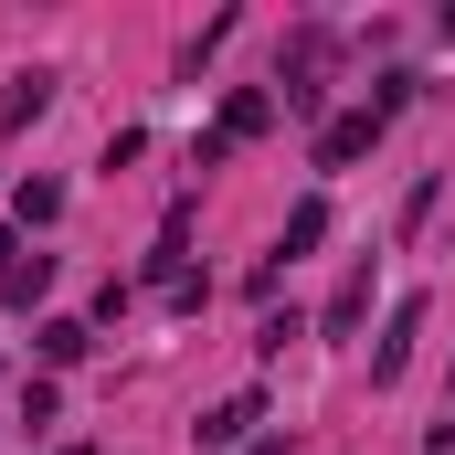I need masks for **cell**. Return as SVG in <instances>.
Returning <instances> with one entry per match:
<instances>
[{
  "mask_svg": "<svg viewBox=\"0 0 455 455\" xmlns=\"http://www.w3.org/2000/svg\"><path fill=\"white\" fill-rule=\"evenodd\" d=\"M254 424H265V392H233V403H212V413L191 424V445H202V455H243Z\"/></svg>",
  "mask_w": 455,
  "mask_h": 455,
  "instance_id": "1",
  "label": "cell"
},
{
  "mask_svg": "<svg viewBox=\"0 0 455 455\" xmlns=\"http://www.w3.org/2000/svg\"><path fill=\"white\" fill-rule=\"evenodd\" d=\"M413 339H424V297L392 307V329H381V349H371V381H403V371H413Z\"/></svg>",
  "mask_w": 455,
  "mask_h": 455,
  "instance_id": "2",
  "label": "cell"
},
{
  "mask_svg": "<svg viewBox=\"0 0 455 455\" xmlns=\"http://www.w3.org/2000/svg\"><path fill=\"white\" fill-rule=\"evenodd\" d=\"M265 127H275V85H233V96H223V148L265 138Z\"/></svg>",
  "mask_w": 455,
  "mask_h": 455,
  "instance_id": "3",
  "label": "cell"
},
{
  "mask_svg": "<svg viewBox=\"0 0 455 455\" xmlns=\"http://www.w3.org/2000/svg\"><path fill=\"white\" fill-rule=\"evenodd\" d=\"M371 138H381V116H371V107H360V116H329V127H318V170H349Z\"/></svg>",
  "mask_w": 455,
  "mask_h": 455,
  "instance_id": "4",
  "label": "cell"
},
{
  "mask_svg": "<svg viewBox=\"0 0 455 455\" xmlns=\"http://www.w3.org/2000/svg\"><path fill=\"white\" fill-rule=\"evenodd\" d=\"M32 349H43V371H75V360L96 349V318H43V329H32Z\"/></svg>",
  "mask_w": 455,
  "mask_h": 455,
  "instance_id": "5",
  "label": "cell"
},
{
  "mask_svg": "<svg viewBox=\"0 0 455 455\" xmlns=\"http://www.w3.org/2000/svg\"><path fill=\"white\" fill-rule=\"evenodd\" d=\"M318 243H329V202L307 191V202L286 212V233H275V265H297V254H318Z\"/></svg>",
  "mask_w": 455,
  "mask_h": 455,
  "instance_id": "6",
  "label": "cell"
},
{
  "mask_svg": "<svg viewBox=\"0 0 455 455\" xmlns=\"http://www.w3.org/2000/svg\"><path fill=\"white\" fill-rule=\"evenodd\" d=\"M360 318H371V265H349V275H339V297H329V318H318V329H329V339H349Z\"/></svg>",
  "mask_w": 455,
  "mask_h": 455,
  "instance_id": "7",
  "label": "cell"
},
{
  "mask_svg": "<svg viewBox=\"0 0 455 455\" xmlns=\"http://www.w3.org/2000/svg\"><path fill=\"white\" fill-rule=\"evenodd\" d=\"M53 212H64V180H21V191H11V223L21 233H43Z\"/></svg>",
  "mask_w": 455,
  "mask_h": 455,
  "instance_id": "8",
  "label": "cell"
},
{
  "mask_svg": "<svg viewBox=\"0 0 455 455\" xmlns=\"http://www.w3.org/2000/svg\"><path fill=\"white\" fill-rule=\"evenodd\" d=\"M43 107H53V75H11V96H0V127H32Z\"/></svg>",
  "mask_w": 455,
  "mask_h": 455,
  "instance_id": "9",
  "label": "cell"
},
{
  "mask_svg": "<svg viewBox=\"0 0 455 455\" xmlns=\"http://www.w3.org/2000/svg\"><path fill=\"white\" fill-rule=\"evenodd\" d=\"M43 286H53V254H21V265H11V275H0V297H11V307H32V297H43Z\"/></svg>",
  "mask_w": 455,
  "mask_h": 455,
  "instance_id": "10",
  "label": "cell"
},
{
  "mask_svg": "<svg viewBox=\"0 0 455 455\" xmlns=\"http://www.w3.org/2000/svg\"><path fill=\"white\" fill-rule=\"evenodd\" d=\"M11 265H21V243H11V233H0V275H11Z\"/></svg>",
  "mask_w": 455,
  "mask_h": 455,
  "instance_id": "11",
  "label": "cell"
},
{
  "mask_svg": "<svg viewBox=\"0 0 455 455\" xmlns=\"http://www.w3.org/2000/svg\"><path fill=\"white\" fill-rule=\"evenodd\" d=\"M243 455H286V445H243Z\"/></svg>",
  "mask_w": 455,
  "mask_h": 455,
  "instance_id": "12",
  "label": "cell"
}]
</instances>
